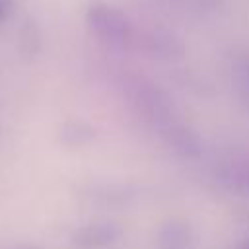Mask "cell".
Listing matches in <instances>:
<instances>
[{"label": "cell", "mask_w": 249, "mask_h": 249, "mask_svg": "<svg viewBox=\"0 0 249 249\" xmlns=\"http://www.w3.org/2000/svg\"><path fill=\"white\" fill-rule=\"evenodd\" d=\"M130 103L144 117V121L165 140L167 146L185 154L196 156L200 152V140L195 130L181 119L173 99L158 86L144 78H132L124 84Z\"/></svg>", "instance_id": "obj_1"}, {"label": "cell", "mask_w": 249, "mask_h": 249, "mask_svg": "<svg viewBox=\"0 0 249 249\" xmlns=\"http://www.w3.org/2000/svg\"><path fill=\"white\" fill-rule=\"evenodd\" d=\"M86 21L91 33L107 45L113 47H130L138 43L136 31L130 19L115 6L93 0L86 10Z\"/></svg>", "instance_id": "obj_2"}, {"label": "cell", "mask_w": 249, "mask_h": 249, "mask_svg": "<svg viewBox=\"0 0 249 249\" xmlns=\"http://www.w3.org/2000/svg\"><path fill=\"white\" fill-rule=\"evenodd\" d=\"M119 228L111 222H93L88 226H82L74 233V243L84 249H101L117 241Z\"/></svg>", "instance_id": "obj_3"}, {"label": "cell", "mask_w": 249, "mask_h": 249, "mask_svg": "<svg viewBox=\"0 0 249 249\" xmlns=\"http://www.w3.org/2000/svg\"><path fill=\"white\" fill-rule=\"evenodd\" d=\"M218 179L231 191L249 193V152L241 156H233L224 161L218 169Z\"/></svg>", "instance_id": "obj_4"}, {"label": "cell", "mask_w": 249, "mask_h": 249, "mask_svg": "<svg viewBox=\"0 0 249 249\" xmlns=\"http://www.w3.org/2000/svg\"><path fill=\"white\" fill-rule=\"evenodd\" d=\"M189 243H191V230L185 222L171 220L158 233L160 249H187Z\"/></svg>", "instance_id": "obj_5"}, {"label": "cell", "mask_w": 249, "mask_h": 249, "mask_svg": "<svg viewBox=\"0 0 249 249\" xmlns=\"http://www.w3.org/2000/svg\"><path fill=\"white\" fill-rule=\"evenodd\" d=\"M10 14V0H0V23L8 18Z\"/></svg>", "instance_id": "obj_6"}, {"label": "cell", "mask_w": 249, "mask_h": 249, "mask_svg": "<svg viewBox=\"0 0 249 249\" xmlns=\"http://www.w3.org/2000/svg\"><path fill=\"white\" fill-rule=\"evenodd\" d=\"M243 249H249V241H247V243H245V247H243Z\"/></svg>", "instance_id": "obj_7"}]
</instances>
